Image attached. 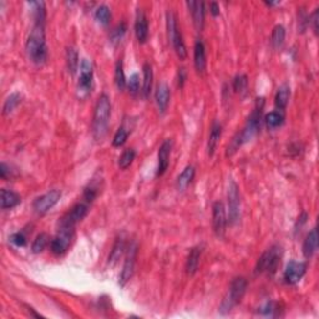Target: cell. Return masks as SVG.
<instances>
[{"mask_svg":"<svg viewBox=\"0 0 319 319\" xmlns=\"http://www.w3.org/2000/svg\"><path fill=\"white\" fill-rule=\"evenodd\" d=\"M170 88L166 83H160L157 85L156 89V94H155V99H156L157 108L161 113H165L166 109L168 106V102H170Z\"/></svg>","mask_w":319,"mask_h":319,"instance_id":"obj_18","label":"cell"},{"mask_svg":"<svg viewBox=\"0 0 319 319\" xmlns=\"http://www.w3.org/2000/svg\"><path fill=\"white\" fill-rule=\"evenodd\" d=\"M10 242L14 243L17 247H24V246L26 245V237L23 233H20V232H18V233L11 234Z\"/></svg>","mask_w":319,"mask_h":319,"instance_id":"obj_43","label":"cell"},{"mask_svg":"<svg viewBox=\"0 0 319 319\" xmlns=\"http://www.w3.org/2000/svg\"><path fill=\"white\" fill-rule=\"evenodd\" d=\"M200 258H201V248H192L190 254H188L187 263H186V271H187L188 275H193L197 272L198 264H200Z\"/></svg>","mask_w":319,"mask_h":319,"instance_id":"obj_23","label":"cell"},{"mask_svg":"<svg viewBox=\"0 0 319 319\" xmlns=\"http://www.w3.org/2000/svg\"><path fill=\"white\" fill-rule=\"evenodd\" d=\"M171 150H172V141L166 140L165 142L161 145L159 150V165H157V176H163L165 172L168 168V163H170V155Z\"/></svg>","mask_w":319,"mask_h":319,"instance_id":"obj_16","label":"cell"},{"mask_svg":"<svg viewBox=\"0 0 319 319\" xmlns=\"http://www.w3.org/2000/svg\"><path fill=\"white\" fill-rule=\"evenodd\" d=\"M127 89L132 95H136L140 90V76L137 74H132L127 81Z\"/></svg>","mask_w":319,"mask_h":319,"instance_id":"obj_40","label":"cell"},{"mask_svg":"<svg viewBox=\"0 0 319 319\" xmlns=\"http://www.w3.org/2000/svg\"><path fill=\"white\" fill-rule=\"evenodd\" d=\"M111 115V104L108 95L102 94L95 106L94 120H92V132L96 140H101L108 132L109 121Z\"/></svg>","mask_w":319,"mask_h":319,"instance_id":"obj_3","label":"cell"},{"mask_svg":"<svg viewBox=\"0 0 319 319\" xmlns=\"http://www.w3.org/2000/svg\"><path fill=\"white\" fill-rule=\"evenodd\" d=\"M281 311H283L281 307V303L278 302H268L261 308V314L266 317H279L282 316Z\"/></svg>","mask_w":319,"mask_h":319,"instance_id":"obj_33","label":"cell"},{"mask_svg":"<svg viewBox=\"0 0 319 319\" xmlns=\"http://www.w3.org/2000/svg\"><path fill=\"white\" fill-rule=\"evenodd\" d=\"M20 196L17 192L3 188L0 192V206L1 209H11L20 204Z\"/></svg>","mask_w":319,"mask_h":319,"instance_id":"obj_20","label":"cell"},{"mask_svg":"<svg viewBox=\"0 0 319 319\" xmlns=\"http://www.w3.org/2000/svg\"><path fill=\"white\" fill-rule=\"evenodd\" d=\"M283 121L284 116L279 111H272L266 116V124H267L268 129H277L283 124Z\"/></svg>","mask_w":319,"mask_h":319,"instance_id":"obj_34","label":"cell"},{"mask_svg":"<svg viewBox=\"0 0 319 319\" xmlns=\"http://www.w3.org/2000/svg\"><path fill=\"white\" fill-rule=\"evenodd\" d=\"M166 24H167L168 39H170L171 44H172L175 51H176V55L179 56L180 60H184V59L187 58V47H186V44L183 42V38H182V34L179 29V25H177L176 15L172 11H167V14H166Z\"/></svg>","mask_w":319,"mask_h":319,"instance_id":"obj_4","label":"cell"},{"mask_svg":"<svg viewBox=\"0 0 319 319\" xmlns=\"http://www.w3.org/2000/svg\"><path fill=\"white\" fill-rule=\"evenodd\" d=\"M226 225H227V218H226L225 206L221 201L215 202L212 207V227L216 236L223 237L226 232Z\"/></svg>","mask_w":319,"mask_h":319,"instance_id":"obj_11","label":"cell"},{"mask_svg":"<svg viewBox=\"0 0 319 319\" xmlns=\"http://www.w3.org/2000/svg\"><path fill=\"white\" fill-rule=\"evenodd\" d=\"M279 263H281V248L278 246H273L259 257L256 266V274L267 273L268 275H273L277 272Z\"/></svg>","mask_w":319,"mask_h":319,"instance_id":"obj_6","label":"cell"},{"mask_svg":"<svg viewBox=\"0 0 319 319\" xmlns=\"http://www.w3.org/2000/svg\"><path fill=\"white\" fill-rule=\"evenodd\" d=\"M97 193H99V191H97V187L96 186H94V184H90L89 187L85 188V191H84V198H85L86 202H92L96 198Z\"/></svg>","mask_w":319,"mask_h":319,"instance_id":"obj_42","label":"cell"},{"mask_svg":"<svg viewBox=\"0 0 319 319\" xmlns=\"http://www.w3.org/2000/svg\"><path fill=\"white\" fill-rule=\"evenodd\" d=\"M184 79H186V72H184V69H180L179 71V86L182 88L184 83Z\"/></svg>","mask_w":319,"mask_h":319,"instance_id":"obj_46","label":"cell"},{"mask_svg":"<svg viewBox=\"0 0 319 319\" xmlns=\"http://www.w3.org/2000/svg\"><path fill=\"white\" fill-rule=\"evenodd\" d=\"M195 51H193V61H195V68L200 74L206 70V49L202 40H197L195 44Z\"/></svg>","mask_w":319,"mask_h":319,"instance_id":"obj_19","label":"cell"},{"mask_svg":"<svg viewBox=\"0 0 319 319\" xmlns=\"http://www.w3.org/2000/svg\"><path fill=\"white\" fill-rule=\"evenodd\" d=\"M61 197V192L59 190H51L45 195L40 196L34 201L33 208L38 215H44L55 206Z\"/></svg>","mask_w":319,"mask_h":319,"instance_id":"obj_9","label":"cell"},{"mask_svg":"<svg viewBox=\"0 0 319 319\" xmlns=\"http://www.w3.org/2000/svg\"><path fill=\"white\" fill-rule=\"evenodd\" d=\"M188 10L191 11L197 30H202L205 24V4L202 1H187Z\"/></svg>","mask_w":319,"mask_h":319,"instance_id":"obj_17","label":"cell"},{"mask_svg":"<svg viewBox=\"0 0 319 319\" xmlns=\"http://www.w3.org/2000/svg\"><path fill=\"white\" fill-rule=\"evenodd\" d=\"M318 10L319 9H316L312 15V25H313V30L316 34H318Z\"/></svg>","mask_w":319,"mask_h":319,"instance_id":"obj_44","label":"cell"},{"mask_svg":"<svg viewBox=\"0 0 319 319\" xmlns=\"http://www.w3.org/2000/svg\"><path fill=\"white\" fill-rule=\"evenodd\" d=\"M9 172H10V170L8 168V166H6L4 162H1V165H0V177H1L3 180H6L8 179Z\"/></svg>","mask_w":319,"mask_h":319,"instance_id":"obj_45","label":"cell"},{"mask_svg":"<svg viewBox=\"0 0 319 319\" xmlns=\"http://www.w3.org/2000/svg\"><path fill=\"white\" fill-rule=\"evenodd\" d=\"M135 156H136V152L134 151V150L132 149L126 150V151L121 155L120 160H118V166H120V168H121V170H126V168L131 165L132 161L135 160Z\"/></svg>","mask_w":319,"mask_h":319,"instance_id":"obj_37","label":"cell"},{"mask_svg":"<svg viewBox=\"0 0 319 319\" xmlns=\"http://www.w3.org/2000/svg\"><path fill=\"white\" fill-rule=\"evenodd\" d=\"M247 289V281L243 277L234 278L233 282L231 283L229 291L227 296L223 299L222 304L220 307V313L227 314L232 311V309L242 300L243 296Z\"/></svg>","mask_w":319,"mask_h":319,"instance_id":"obj_5","label":"cell"},{"mask_svg":"<svg viewBox=\"0 0 319 319\" xmlns=\"http://www.w3.org/2000/svg\"><path fill=\"white\" fill-rule=\"evenodd\" d=\"M266 4L270 6H273V5H278V4H279V1H274V3H273V1H266Z\"/></svg>","mask_w":319,"mask_h":319,"instance_id":"obj_48","label":"cell"},{"mask_svg":"<svg viewBox=\"0 0 319 319\" xmlns=\"http://www.w3.org/2000/svg\"><path fill=\"white\" fill-rule=\"evenodd\" d=\"M289 96H291V90H289L288 85H282L278 89L277 95H275V106L278 110H284L287 108Z\"/></svg>","mask_w":319,"mask_h":319,"instance_id":"obj_26","label":"cell"},{"mask_svg":"<svg viewBox=\"0 0 319 319\" xmlns=\"http://www.w3.org/2000/svg\"><path fill=\"white\" fill-rule=\"evenodd\" d=\"M66 65H68V70L71 75H74L79 69V56H77V52L72 47H69L66 50Z\"/></svg>","mask_w":319,"mask_h":319,"instance_id":"obj_29","label":"cell"},{"mask_svg":"<svg viewBox=\"0 0 319 319\" xmlns=\"http://www.w3.org/2000/svg\"><path fill=\"white\" fill-rule=\"evenodd\" d=\"M221 135H222V127L218 122H215L212 125L211 132H209L208 143H207V151H208L209 156H213L216 149H217L218 141H220Z\"/></svg>","mask_w":319,"mask_h":319,"instance_id":"obj_22","label":"cell"},{"mask_svg":"<svg viewBox=\"0 0 319 319\" xmlns=\"http://www.w3.org/2000/svg\"><path fill=\"white\" fill-rule=\"evenodd\" d=\"M125 251V241L122 238H117L116 239L115 245H114L113 250L110 252V256H109L108 263L110 266H114V264L117 263V261L121 258V256L124 254Z\"/></svg>","mask_w":319,"mask_h":319,"instance_id":"obj_28","label":"cell"},{"mask_svg":"<svg viewBox=\"0 0 319 319\" xmlns=\"http://www.w3.org/2000/svg\"><path fill=\"white\" fill-rule=\"evenodd\" d=\"M115 83L116 86L120 91H124L125 88L127 86V81L126 77H125V72H124V66H122V60H118L116 63V68H115Z\"/></svg>","mask_w":319,"mask_h":319,"instance_id":"obj_32","label":"cell"},{"mask_svg":"<svg viewBox=\"0 0 319 319\" xmlns=\"http://www.w3.org/2000/svg\"><path fill=\"white\" fill-rule=\"evenodd\" d=\"M88 212L89 207L85 204L75 205L69 212H66L65 215L63 216L60 221V227H71V228H74L75 225L88 215Z\"/></svg>","mask_w":319,"mask_h":319,"instance_id":"obj_12","label":"cell"},{"mask_svg":"<svg viewBox=\"0 0 319 319\" xmlns=\"http://www.w3.org/2000/svg\"><path fill=\"white\" fill-rule=\"evenodd\" d=\"M92 79H94V70L89 60L84 59L80 63V76L77 83V96L80 99L88 96L92 88Z\"/></svg>","mask_w":319,"mask_h":319,"instance_id":"obj_7","label":"cell"},{"mask_svg":"<svg viewBox=\"0 0 319 319\" xmlns=\"http://www.w3.org/2000/svg\"><path fill=\"white\" fill-rule=\"evenodd\" d=\"M136 254H137V247H136L135 243H132L129 248L126 259H125L124 267H122L121 274H120V281H118L120 286H125V284L130 281V278L132 277V274H134Z\"/></svg>","mask_w":319,"mask_h":319,"instance_id":"obj_14","label":"cell"},{"mask_svg":"<svg viewBox=\"0 0 319 319\" xmlns=\"http://www.w3.org/2000/svg\"><path fill=\"white\" fill-rule=\"evenodd\" d=\"M26 51L30 60L35 64H43L47 59V46L43 25H34L26 42Z\"/></svg>","mask_w":319,"mask_h":319,"instance_id":"obj_2","label":"cell"},{"mask_svg":"<svg viewBox=\"0 0 319 319\" xmlns=\"http://www.w3.org/2000/svg\"><path fill=\"white\" fill-rule=\"evenodd\" d=\"M126 30H127L126 24H125V23H121V24L118 25V26H116V28L113 30V33H111V40H113L114 43L120 42V40L122 39V36L125 35V33H126Z\"/></svg>","mask_w":319,"mask_h":319,"instance_id":"obj_41","label":"cell"},{"mask_svg":"<svg viewBox=\"0 0 319 319\" xmlns=\"http://www.w3.org/2000/svg\"><path fill=\"white\" fill-rule=\"evenodd\" d=\"M211 13L213 17H217L218 14H220V8H218L217 3H211Z\"/></svg>","mask_w":319,"mask_h":319,"instance_id":"obj_47","label":"cell"},{"mask_svg":"<svg viewBox=\"0 0 319 319\" xmlns=\"http://www.w3.org/2000/svg\"><path fill=\"white\" fill-rule=\"evenodd\" d=\"M74 238V228L71 227H60L59 232L56 233V236L52 238L51 245V252L56 256H61L69 250L70 245L72 242Z\"/></svg>","mask_w":319,"mask_h":319,"instance_id":"obj_8","label":"cell"},{"mask_svg":"<svg viewBox=\"0 0 319 319\" xmlns=\"http://www.w3.org/2000/svg\"><path fill=\"white\" fill-rule=\"evenodd\" d=\"M135 34L138 43H141V44L147 42V39H149V22H147L145 11L142 9H137V11H136Z\"/></svg>","mask_w":319,"mask_h":319,"instance_id":"obj_15","label":"cell"},{"mask_svg":"<svg viewBox=\"0 0 319 319\" xmlns=\"http://www.w3.org/2000/svg\"><path fill=\"white\" fill-rule=\"evenodd\" d=\"M127 136H129V132L126 131V129H125V127H120V129L116 131L115 136H114L113 145L115 146V147H120V146H122L126 142Z\"/></svg>","mask_w":319,"mask_h":319,"instance_id":"obj_39","label":"cell"},{"mask_svg":"<svg viewBox=\"0 0 319 319\" xmlns=\"http://www.w3.org/2000/svg\"><path fill=\"white\" fill-rule=\"evenodd\" d=\"M284 38H286V29L282 25H277L272 31V36H271V43H272L273 47L278 49L281 47L284 43Z\"/></svg>","mask_w":319,"mask_h":319,"instance_id":"obj_30","label":"cell"},{"mask_svg":"<svg viewBox=\"0 0 319 319\" xmlns=\"http://www.w3.org/2000/svg\"><path fill=\"white\" fill-rule=\"evenodd\" d=\"M22 102V95L18 94V92H14V94H11L8 99L5 100L3 106V114L4 115H9L11 114L15 109L18 108V105Z\"/></svg>","mask_w":319,"mask_h":319,"instance_id":"obj_31","label":"cell"},{"mask_svg":"<svg viewBox=\"0 0 319 319\" xmlns=\"http://www.w3.org/2000/svg\"><path fill=\"white\" fill-rule=\"evenodd\" d=\"M47 241H49L47 234L40 233L35 239H34L33 246H31V251H33L34 253H40V252H43V251L45 250V247H46Z\"/></svg>","mask_w":319,"mask_h":319,"instance_id":"obj_36","label":"cell"},{"mask_svg":"<svg viewBox=\"0 0 319 319\" xmlns=\"http://www.w3.org/2000/svg\"><path fill=\"white\" fill-rule=\"evenodd\" d=\"M317 247H318V231L317 228H313L303 243V254L305 258H311L317 251Z\"/></svg>","mask_w":319,"mask_h":319,"instance_id":"obj_21","label":"cell"},{"mask_svg":"<svg viewBox=\"0 0 319 319\" xmlns=\"http://www.w3.org/2000/svg\"><path fill=\"white\" fill-rule=\"evenodd\" d=\"M29 5L31 6V13L35 19V25H43L44 26L45 18H46V10H45V3L43 1H30Z\"/></svg>","mask_w":319,"mask_h":319,"instance_id":"obj_24","label":"cell"},{"mask_svg":"<svg viewBox=\"0 0 319 319\" xmlns=\"http://www.w3.org/2000/svg\"><path fill=\"white\" fill-rule=\"evenodd\" d=\"M95 18H96V20L100 23V24L108 25L109 22H110V18H111L110 9H109L106 5H100L99 8L96 9Z\"/></svg>","mask_w":319,"mask_h":319,"instance_id":"obj_35","label":"cell"},{"mask_svg":"<svg viewBox=\"0 0 319 319\" xmlns=\"http://www.w3.org/2000/svg\"><path fill=\"white\" fill-rule=\"evenodd\" d=\"M241 200H239L238 187L234 181H231L228 187V221L231 225H234L239 221L241 216Z\"/></svg>","mask_w":319,"mask_h":319,"instance_id":"obj_10","label":"cell"},{"mask_svg":"<svg viewBox=\"0 0 319 319\" xmlns=\"http://www.w3.org/2000/svg\"><path fill=\"white\" fill-rule=\"evenodd\" d=\"M248 86V77L247 75H237L233 80V90L236 91L237 94H242L245 92L246 89Z\"/></svg>","mask_w":319,"mask_h":319,"instance_id":"obj_38","label":"cell"},{"mask_svg":"<svg viewBox=\"0 0 319 319\" xmlns=\"http://www.w3.org/2000/svg\"><path fill=\"white\" fill-rule=\"evenodd\" d=\"M143 88L142 92L143 96L149 97L150 92H151L152 88V79H154V74H152V68L149 63L143 64Z\"/></svg>","mask_w":319,"mask_h":319,"instance_id":"obj_27","label":"cell"},{"mask_svg":"<svg viewBox=\"0 0 319 319\" xmlns=\"http://www.w3.org/2000/svg\"><path fill=\"white\" fill-rule=\"evenodd\" d=\"M193 177H195V168H193L192 166H187V167L182 171L181 175L177 177V182H176L177 188H179L180 191L186 190L188 184L192 182Z\"/></svg>","mask_w":319,"mask_h":319,"instance_id":"obj_25","label":"cell"},{"mask_svg":"<svg viewBox=\"0 0 319 319\" xmlns=\"http://www.w3.org/2000/svg\"><path fill=\"white\" fill-rule=\"evenodd\" d=\"M307 272V264L304 262H289L284 271V282L287 284H297Z\"/></svg>","mask_w":319,"mask_h":319,"instance_id":"obj_13","label":"cell"},{"mask_svg":"<svg viewBox=\"0 0 319 319\" xmlns=\"http://www.w3.org/2000/svg\"><path fill=\"white\" fill-rule=\"evenodd\" d=\"M263 99H258L257 101L256 108L251 113L250 117L247 120V124H246L245 129L239 132L238 135L233 138V141L231 142V145L228 146L227 149V156H231L233 155L237 150L241 147L245 142L252 140V138L256 136V134L258 132L259 127H261V118H262V110H263Z\"/></svg>","mask_w":319,"mask_h":319,"instance_id":"obj_1","label":"cell"}]
</instances>
